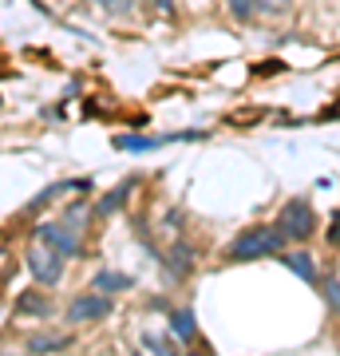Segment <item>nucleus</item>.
Returning a JSON list of instances; mask_svg holds the SVG:
<instances>
[{"instance_id":"21","label":"nucleus","mask_w":340,"mask_h":356,"mask_svg":"<svg viewBox=\"0 0 340 356\" xmlns=\"http://www.w3.org/2000/svg\"><path fill=\"white\" fill-rule=\"evenodd\" d=\"M337 277H340V269H337Z\"/></svg>"},{"instance_id":"20","label":"nucleus","mask_w":340,"mask_h":356,"mask_svg":"<svg viewBox=\"0 0 340 356\" xmlns=\"http://www.w3.org/2000/svg\"><path fill=\"white\" fill-rule=\"evenodd\" d=\"M328 115H332V119H337V115H340V103H337V111H328Z\"/></svg>"},{"instance_id":"5","label":"nucleus","mask_w":340,"mask_h":356,"mask_svg":"<svg viewBox=\"0 0 340 356\" xmlns=\"http://www.w3.org/2000/svg\"><path fill=\"white\" fill-rule=\"evenodd\" d=\"M111 313V297L107 293H88V297H76L72 305H67V321L79 325V321H99Z\"/></svg>"},{"instance_id":"15","label":"nucleus","mask_w":340,"mask_h":356,"mask_svg":"<svg viewBox=\"0 0 340 356\" xmlns=\"http://www.w3.org/2000/svg\"><path fill=\"white\" fill-rule=\"evenodd\" d=\"M257 13H265V16H285V13H289V0H257Z\"/></svg>"},{"instance_id":"2","label":"nucleus","mask_w":340,"mask_h":356,"mask_svg":"<svg viewBox=\"0 0 340 356\" xmlns=\"http://www.w3.org/2000/svg\"><path fill=\"white\" fill-rule=\"evenodd\" d=\"M277 229L285 234V242H305V238H313V234H316L313 206L305 202V198H293V202H285V210L277 214Z\"/></svg>"},{"instance_id":"16","label":"nucleus","mask_w":340,"mask_h":356,"mask_svg":"<svg viewBox=\"0 0 340 356\" xmlns=\"http://www.w3.org/2000/svg\"><path fill=\"white\" fill-rule=\"evenodd\" d=\"M95 4L107 8L111 16H127V13H131V0H95Z\"/></svg>"},{"instance_id":"9","label":"nucleus","mask_w":340,"mask_h":356,"mask_svg":"<svg viewBox=\"0 0 340 356\" xmlns=\"http://www.w3.org/2000/svg\"><path fill=\"white\" fill-rule=\"evenodd\" d=\"M143 344H147L154 356H178V344L170 341V337H163V332H143Z\"/></svg>"},{"instance_id":"12","label":"nucleus","mask_w":340,"mask_h":356,"mask_svg":"<svg viewBox=\"0 0 340 356\" xmlns=\"http://www.w3.org/2000/svg\"><path fill=\"white\" fill-rule=\"evenodd\" d=\"M170 325H175L178 341H190V337H194V317H190V313H175V317H170Z\"/></svg>"},{"instance_id":"6","label":"nucleus","mask_w":340,"mask_h":356,"mask_svg":"<svg viewBox=\"0 0 340 356\" xmlns=\"http://www.w3.org/2000/svg\"><path fill=\"white\" fill-rule=\"evenodd\" d=\"M36 238H40V242H48L51 250H56V254H63V257L79 254V234H72L63 222H44V226L36 229Z\"/></svg>"},{"instance_id":"7","label":"nucleus","mask_w":340,"mask_h":356,"mask_svg":"<svg viewBox=\"0 0 340 356\" xmlns=\"http://www.w3.org/2000/svg\"><path fill=\"white\" fill-rule=\"evenodd\" d=\"M123 289H131V277L127 273H115V269H99L95 273V293H123Z\"/></svg>"},{"instance_id":"14","label":"nucleus","mask_w":340,"mask_h":356,"mask_svg":"<svg viewBox=\"0 0 340 356\" xmlns=\"http://www.w3.org/2000/svg\"><path fill=\"white\" fill-rule=\"evenodd\" d=\"M325 301H328V309H332V313H340V277H337V273H332V277H328V285H325Z\"/></svg>"},{"instance_id":"1","label":"nucleus","mask_w":340,"mask_h":356,"mask_svg":"<svg viewBox=\"0 0 340 356\" xmlns=\"http://www.w3.org/2000/svg\"><path fill=\"white\" fill-rule=\"evenodd\" d=\"M281 245H285V234L277 226H257V229H245L238 234L234 242H229L226 257L229 261H253V257H269V254H281Z\"/></svg>"},{"instance_id":"18","label":"nucleus","mask_w":340,"mask_h":356,"mask_svg":"<svg viewBox=\"0 0 340 356\" xmlns=\"http://www.w3.org/2000/svg\"><path fill=\"white\" fill-rule=\"evenodd\" d=\"M328 245H340V210L332 214V226H328Z\"/></svg>"},{"instance_id":"4","label":"nucleus","mask_w":340,"mask_h":356,"mask_svg":"<svg viewBox=\"0 0 340 356\" xmlns=\"http://www.w3.org/2000/svg\"><path fill=\"white\" fill-rule=\"evenodd\" d=\"M194 139H206L198 131H175V135H119L115 147L119 151H159V147H170V143H194Z\"/></svg>"},{"instance_id":"19","label":"nucleus","mask_w":340,"mask_h":356,"mask_svg":"<svg viewBox=\"0 0 340 356\" xmlns=\"http://www.w3.org/2000/svg\"><path fill=\"white\" fill-rule=\"evenodd\" d=\"M154 8L159 13H175V0H154Z\"/></svg>"},{"instance_id":"3","label":"nucleus","mask_w":340,"mask_h":356,"mask_svg":"<svg viewBox=\"0 0 340 356\" xmlns=\"http://www.w3.org/2000/svg\"><path fill=\"white\" fill-rule=\"evenodd\" d=\"M28 269H32V277L40 281V285H56V281L63 277V254H56L48 242H32L28 245V254H24Z\"/></svg>"},{"instance_id":"11","label":"nucleus","mask_w":340,"mask_h":356,"mask_svg":"<svg viewBox=\"0 0 340 356\" xmlns=\"http://www.w3.org/2000/svg\"><path fill=\"white\" fill-rule=\"evenodd\" d=\"M20 313H44V317H48L51 305H48V297H40V293H24V297H20Z\"/></svg>"},{"instance_id":"13","label":"nucleus","mask_w":340,"mask_h":356,"mask_svg":"<svg viewBox=\"0 0 340 356\" xmlns=\"http://www.w3.org/2000/svg\"><path fill=\"white\" fill-rule=\"evenodd\" d=\"M226 4L238 20H253V16H257V0H226Z\"/></svg>"},{"instance_id":"10","label":"nucleus","mask_w":340,"mask_h":356,"mask_svg":"<svg viewBox=\"0 0 340 356\" xmlns=\"http://www.w3.org/2000/svg\"><path fill=\"white\" fill-rule=\"evenodd\" d=\"M131 191H135V178H127L123 186H115V191L107 194V198H103V202H99V214H115V210L123 206V198H127Z\"/></svg>"},{"instance_id":"17","label":"nucleus","mask_w":340,"mask_h":356,"mask_svg":"<svg viewBox=\"0 0 340 356\" xmlns=\"http://www.w3.org/2000/svg\"><path fill=\"white\" fill-rule=\"evenodd\" d=\"M63 337H32V353H48V348H60Z\"/></svg>"},{"instance_id":"8","label":"nucleus","mask_w":340,"mask_h":356,"mask_svg":"<svg viewBox=\"0 0 340 356\" xmlns=\"http://www.w3.org/2000/svg\"><path fill=\"white\" fill-rule=\"evenodd\" d=\"M285 266H289L297 277H305L309 285H316V277H321V273H316V261L305 254V250H297V254H285Z\"/></svg>"}]
</instances>
